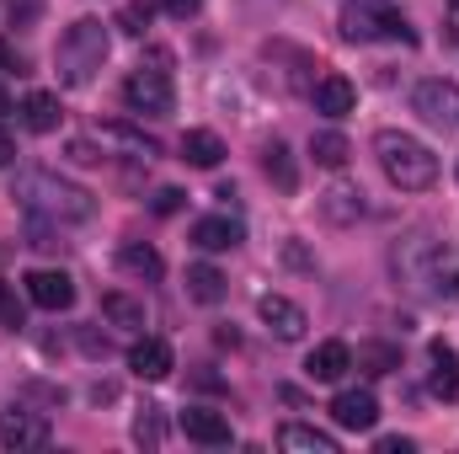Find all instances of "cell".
<instances>
[{
	"mask_svg": "<svg viewBox=\"0 0 459 454\" xmlns=\"http://www.w3.org/2000/svg\"><path fill=\"white\" fill-rule=\"evenodd\" d=\"M11 198H16L32 220H43V225H86V220L97 214V198H91L86 188L54 177V171H22L16 188H11Z\"/></svg>",
	"mask_w": 459,
	"mask_h": 454,
	"instance_id": "cell-1",
	"label": "cell"
},
{
	"mask_svg": "<svg viewBox=\"0 0 459 454\" xmlns=\"http://www.w3.org/2000/svg\"><path fill=\"white\" fill-rule=\"evenodd\" d=\"M374 155H379L385 177H390L401 193H428V188L438 182V155H433L422 139L401 134V128H385V134H374Z\"/></svg>",
	"mask_w": 459,
	"mask_h": 454,
	"instance_id": "cell-2",
	"label": "cell"
},
{
	"mask_svg": "<svg viewBox=\"0 0 459 454\" xmlns=\"http://www.w3.org/2000/svg\"><path fill=\"white\" fill-rule=\"evenodd\" d=\"M54 65H59V81L65 86H91L97 70L108 65V27L97 16H81L65 27L59 48H54Z\"/></svg>",
	"mask_w": 459,
	"mask_h": 454,
	"instance_id": "cell-3",
	"label": "cell"
},
{
	"mask_svg": "<svg viewBox=\"0 0 459 454\" xmlns=\"http://www.w3.org/2000/svg\"><path fill=\"white\" fill-rule=\"evenodd\" d=\"M395 273H401L411 289L433 294V300H455L449 251H444L438 240H428V235H411V240H401V246H395Z\"/></svg>",
	"mask_w": 459,
	"mask_h": 454,
	"instance_id": "cell-4",
	"label": "cell"
},
{
	"mask_svg": "<svg viewBox=\"0 0 459 454\" xmlns=\"http://www.w3.org/2000/svg\"><path fill=\"white\" fill-rule=\"evenodd\" d=\"M347 43H374V38H395V43H417V32L406 27V16L385 0H342V16H337Z\"/></svg>",
	"mask_w": 459,
	"mask_h": 454,
	"instance_id": "cell-5",
	"label": "cell"
},
{
	"mask_svg": "<svg viewBox=\"0 0 459 454\" xmlns=\"http://www.w3.org/2000/svg\"><path fill=\"white\" fill-rule=\"evenodd\" d=\"M166 59H155L150 70L139 65L128 81H123V102H128V113H139V118H166L171 108H177V86H171V75L160 70Z\"/></svg>",
	"mask_w": 459,
	"mask_h": 454,
	"instance_id": "cell-6",
	"label": "cell"
},
{
	"mask_svg": "<svg viewBox=\"0 0 459 454\" xmlns=\"http://www.w3.org/2000/svg\"><path fill=\"white\" fill-rule=\"evenodd\" d=\"M411 108H417L422 123H433V128H455L459 123V86L455 81H422L411 92Z\"/></svg>",
	"mask_w": 459,
	"mask_h": 454,
	"instance_id": "cell-7",
	"label": "cell"
},
{
	"mask_svg": "<svg viewBox=\"0 0 459 454\" xmlns=\"http://www.w3.org/2000/svg\"><path fill=\"white\" fill-rule=\"evenodd\" d=\"M22 284H27V300H32L38 310H54V316H59V310L75 305V284H70V273H59V267H32Z\"/></svg>",
	"mask_w": 459,
	"mask_h": 454,
	"instance_id": "cell-8",
	"label": "cell"
},
{
	"mask_svg": "<svg viewBox=\"0 0 459 454\" xmlns=\"http://www.w3.org/2000/svg\"><path fill=\"white\" fill-rule=\"evenodd\" d=\"M256 310H262L267 332H273L278 342H299V337H305V327H310V321H305V310H299L289 294H262V300H256Z\"/></svg>",
	"mask_w": 459,
	"mask_h": 454,
	"instance_id": "cell-9",
	"label": "cell"
},
{
	"mask_svg": "<svg viewBox=\"0 0 459 454\" xmlns=\"http://www.w3.org/2000/svg\"><path fill=\"white\" fill-rule=\"evenodd\" d=\"M54 433H48V417L38 412H5L0 417V444L5 450H43Z\"/></svg>",
	"mask_w": 459,
	"mask_h": 454,
	"instance_id": "cell-10",
	"label": "cell"
},
{
	"mask_svg": "<svg viewBox=\"0 0 459 454\" xmlns=\"http://www.w3.org/2000/svg\"><path fill=\"white\" fill-rule=\"evenodd\" d=\"M332 417H337V428H347V433H368L379 423V401H374V390H342L332 401Z\"/></svg>",
	"mask_w": 459,
	"mask_h": 454,
	"instance_id": "cell-11",
	"label": "cell"
},
{
	"mask_svg": "<svg viewBox=\"0 0 459 454\" xmlns=\"http://www.w3.org/2000/svg\"><path fill=\"white\" fill-rule=\"evenodd\" d=\"M128 369H134L139 380H166V374L177 369L171 342H166V337H139L134 347H128Z\"/></svg>",
	"mask_w": 459,
	"mask_h": 454,
	"instance_id": "cell-12",
	"label": "cell"
},
{
	"mask_svg": "<svg viewBox=\"0 0 459 454\" xmlns=\"http://www.w3.org/2000/svg\"><path fill=\"white\" fill-rule=\"evenodd\" d=\"M310 102H316V113H326V118H347L358 108V86L347 75H321L310 86Z\"/></svg>",
	"mask_w": 459,
	"mask_h": 454,
	"instance_id": "cell-13",
	"label": "cell"
},
{
	"mask_svg": "<svg viewBox=\"0 0 459 454\" xmlns=\"http://www.w3.org/2000/svg\"><path fill=\"white\" fill-rule=\"evenodd\" d=\"M347 369H352V347H347V342H321V347H310V358H305V374H310L316 385H337Z\"/></svg>",
	"mask_w": 459,
	"mask_h": 454,
	"instance_id": "cell-14",
	"label": "cell"
},
{
	"mask_svg": "<svg viewBox=\"0 0 459 454\" xmlns=\"http://www.w3.org/2000/svg\"><path fill=\"white\" fill-rule=\"evenodd\" d=\"M428 358H433L428 390H433L438 401H459V353L449 347V342H433V347H428Z\"/></svg>",
	"mask_w": 459,
	"mask_h": 454,
	"instance_id": "cell-15",
	"label": "cell"
},
{
	"mask_svg": "<svg viewBox=\"0 0 459 454\" xmlns=\"http://www.w3.org/2000/svg\"><path fill=\"white\" fill-rule=\"evenodd\" d=\"M182 433L193 439V444H209V450H220V444H230V417H220V412H204V406H187L182 417Z\"/></svg>",
	"mask_w": 459,
	"mask_h": 454,
	"instance_id": "cell-16",
	"label": "cell"
},
{
	"mask_svg": "<svg viewBox=\"0 0 459 454\" xmlns=\"http://www.w3.org/2000/svg\"><path fill=\"white\" fill-rule=\"evenodd\" d=\"M363 188H352V182H337V188H326L321 193V214L332 220V225H358L363 220Z\"/></svg>",
	"mask_w": 459,
	"mask_h": 454,
	"instance_id": "cell-17",
	"label": "cell"
},
{
	"mask_svg": "<svg viewBox=\"0 0 459 454\" xmlns=\"http://www.w3.org/2000/svg\"><path fill=\"white\" fill-rule=\"evenodd\" d=\"M240 220H230V214H209V220H198L193 225V246L198 251H230V246H240Z\"/></svg>",
	"mask_w": 459,
	"mask_h": 454,
	"instance_id": "cell-18",
	"label": "cell"
},
{
	"mask_svg": "<svg viewBox=\"0 0 459 454\" xmlns=\"http://www.w3.org/2000/svg\"><path fill=\"white\" fill-rule=\"evenodd\" d=\"M182 161L198 166V171H214V166L225 161V139L209 134V128H187V134H182Z\"/></svg>",
	"mask_w": 459,
	"mask_h": 454,
	"instance_id": "cell-19",
	"label": "cell"
},
{
	"mask_svg": "<svg viewBox=\"0 0 459 454\" xmlns=\"http://www.w3.org/2000/svg\"><path fill=\"white\" fill-rule=\"evenodd\" d=\"M117 267H123L128 278H144V284H155V278L166 273L160 251H155V246H144V240H123V246H117Z\"/></svg>",
	"mask_w": 459,
	"mask_h": 454,
	"instance_id": "cell-20",
	"label": "cell"
},
{
	"mask_svg": "<svg viewBox=\"0 0 459 454\" xmlns=\"http://www.w3.org/2000/svg\"><path fill=\"white\" fill-rule=\"evenodd\" d=\"M59 97L54 92H27V102H22V123L32 128V134H54L59 128Z\"/></svg>",
	"mask_w": 459,
	"mask_h": 454,
	"instance_id": "cell-21",
	"label": "cell"
},
{
	"mask_svg": "<svg viewBox=\"0 0 459 454\" xmlns=\"http://www.w3.org/2000/svg\"><path fill=\"white\" fill-rule=\"evenodd\" d=\"M278 444H283L289 454H337V439H332V433L305 428V423H289V428L278 433Z\"/></svg>",
	"mask_w": 459,
	"mask_h": 454,
	"instance_id": "cell-22",
	"label": "cell"
},
{
	"mask_svg": "<svg viewBox=\"0 0 459 454\" xmlns=\"http://www.w3.org/2000/svg\"><path fill=\"white\" fill-rule=\"evenodd\" d=\"M310 155H316V166H326V171H342L347 155H352V144H347L337 128H316V134H310Z\"/></svg>",
	"mask_w": 459,
	"mask_h": 454,
	"instance_id": "cell-23",
	"label": "cell"
},
{
	"mask_svg": "<svg viewBox=\"0 0 459 454\" xmlns=\"http://www.w3.org/2000/svg\"><path fill=\"white\" fill-rule=\"evenodd\" d=\"M262 171L278 182V193H294V188H299V171H294V155H289L283 139H273V144L262 150Z\"/></svg>",
	"mask_w": 459,
	"mask_h": 454,
	"instance_id": "cell-24",
	"label": "cell"
},
{
	"mask_svg": "<svg viewBox=\"0 0 459 454\" xmlns=\"http://www.w3.org/2000/svg\"><path fill=\"white\" fill-rule=\"evenodd\" d=\"M187 294H193L198 305H220V300H225V273L209 267V262H193V267H187Z\"/></svg>",
	"mask_w": 459,
	"mask_h": 454,
	"instance_id": "cell-25",
	"label": "cell"
},
{
	"mask_svg": "<svg viewBox=\"0 0 459 454\" xmlns=\"http://www.w3.org/2000/svg\"><path fill=\"white\" fill-rule=\"evenodd\" d=\"M102 316H108L113 327H128V332H139V327H144V305H139L134 294H123V289L102 294Z\"/></svg>",
	"mask_w": 459,
	"mask_h": 454,
	"instance_id": "cell-26",
	"label": "cell"
},
{
	"mask_svg": "<svg viewBox=\"0 0 459 454\" xmlns=\"http://www.w3.org/2000/svg\"><path fill=\"white\" fill-rule=\"evenodd\" d=\"M150 22H155V0H123L117 27H123L128 38H144V32H150Z\"/></svg>",
	"mask_w": 459,
	"mask_h": 454,
	"instance_id": "cell-27",
	"label": "cell"
},
{
	"mask_svg": "<svg viewBox=\"0 0 459 454\" xmlns=\"http://www.w3.org/2000/svg\"><path fill=\"white\" fill-rule=\"evenodd\" d=\"M352 363H363L368 374H390V369H401V353H395V347H385V342H363Z\"/></svg>",
	"mask_w": 459,
	"mask_h": 454,
	"instance_id": "cell-28",
	"label": "cell"
},
{
	"mask_svg": "<svg viewBox=\"0 0 459 454\" xmlns=\"http://www.w3.org/2000/svg\"><path fill=\"white\" fill-rule=\"evenodd\" d=\"M102 139H113V144H128L139 161H155V155H160V144H155V139H144V134H134V128H123V123H108V128H102Z\"/></svg>",
	"mask_w": 459,
	"mask_h": 454,
	"instance_id": "cell-29",
	"label": "cell"
},
{
	"mask_svg": "<svg viewBox=\"0 0 459 454\" xmlns=\"http://www.w3.org/2000/svg\"><path fill=\"white\" fill-rule=\"evenodd\" d=\"M134 439L150 444V450H160V439H166V433H160V406H144V412L134 417Z\"/></svg>",
	"mask_w": 459,
	"mask_h": 454,
	"instance_id": "cell-30",
	"label": "cell"
},
{
	"mask_svg": "<svg viewBox=\"0 0 459 454\" xmlns=\"http://www.w3.org/2000/svg\"><path fill=\"white\" fill-rule=\"evenodd\" d=\"M0 327H27V310H22V300H16V289L11 284H0Z\"/></svg>",
	"mask_w": 459,
	"mask_h": 454,
	"instance_id": "cell-31",
	"label": "cell"
},
{
	"mask_svg": "<svg viewBox=\"0 0 459 454\" xmlns=\"http://www.w3.org/2000/svg\"><path fill=\"white\" fill-rule=\"evenodd\" d=\"M182 198H187V193H177V188H160V193L150 198V209H155V214H177V209H182Z\"/></svg>",
	"mask_w": 459,
	"mask_h": 454,
	"instance_id": "cell-32",
	"label": "cell"
},
{
	"mask_svg": "<svg viewBox=\"0 0 459 454\" xmlns=\"http://www.w3.org/2000/svg\"><path fill=\"white\" fill-rule=\"evenodd\" d=\"M160 11H166V16H177V22H193V16L204 11V0H160Z\"/></svg>",
	"mask_w": 459,
	"mask_h": 454,
	"instance_id": "cell-33",
	"label": "cell"
},
{
	"mask_svg": "<svg viewBox=\"0 0 459 454\" xmlns=\"http://www.w3.org/2000/svg\"><path fill=\"white\" fill-rule=\"evenodd\" d=\"M70 161H81V166H97L102 155H97V144H91V139H70Z\"/></svg>",
	"mask_w": 459,
	"mask_h": 454,
	"instance_id": "cell-34",
	"label": "cell"
},
{
	"mask_svg": "<svg viewBox=\"0 0 459 454\" xmlns=\"http://www.w3.org/2000/svg\"><path fill=\"white\" fill-rule=\"evenodd\" d=\"M444 43H459V0H444Z\"/></svg>",
	"mask_w": 459,
	"mask_h": 454,
	"instance_id": "cell-35",
	"label": "cell"
},
{
	"mask_svg": "<svg viewBox=\"0 0 459 454\" xmlns=\"http://www.w3.org/2000/svg\"><path fill=\"white\" fill-rule=\"evenodd\" d=\"M374 450H379V454H411L417 444H411V439H379Z\"/></svg>",
	"mask_w": 459,
	"mask_h": 454,
	"instance_id": "cell-36",
	"label": "cell"
},
{
	"mask_svg": "<svg viewBox=\"0 0 459 454\" xmlns=\"http://www.w3.org/2000/svg\"><path fill=\"white\" fill-rule=\"evenodd\" d=\"M5 70H22V59L11 54V43H0V75H5Z\"/></svg>",
	"mask_w": 459,
	"mask_h": 454,
	"instance_id": "cell-37",
	"label": "cell"
},
{
	"mask_svg": "<svg viewBox=\"0 0 459 454\" xmlns=\"http://www.w3.org/2000/svg\"><path fill=\"white\" fill-rule=\"evenodd\" d=\"M11 155H16V139H11V134L0 128V166H11Z\"/></svg>",
	"mask_w": 459,
	"mask_h": 454,
	"instance_id": "cell-38",
	"label": "cell"
},
{
	"mask_svg": "<svg viewBox=\"0 0 459 454\" xmlns=\"http://www.w3.org/2000/svg\"><path fill=\"white\" fill-rule=\"evenodd\" d=\"M0 113H11V97H5V92H0Z\"/></svg>",
	"mask_w": 459,
	"mask_h": 454,
	"instance_id": "cell-39",
	"label": "cell"
}]
</instances>
